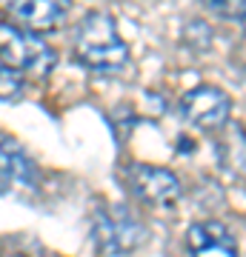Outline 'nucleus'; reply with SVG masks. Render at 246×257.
Wrapping results in <instances>:
<instances>
[{
  "label": "nucleus",
  "instance_id": "7",
  "mask_svg": "<svg viewBox=\"0 0 246 257\" xmlns=\"http://www.w3.org/2000/svg\"><path fill=\"white\" fill-rule=\"evenodd\" d=\"M12 23L32 32H49L63 23L72 9V0H0Z\"/></svg>",
  "mask_w": 246,
  "mask_h": 257
},
{
  "label": "nucleus",
  "instance_id": "3",
  "mask_svg": "<svg viewBox=\"0 0 246 257\" xmlns=\"http://www.w3.org/2000/svg\"><path fill=\"white\" fill-rule=\"evenodd\" d=\"M146 237H149L146 226L123 203H112L95 214V240H98V248L103 254H132L135 248L146 243Z\"/></svg>",
  "mask_w": 246,
  "mask_h": 257
},
{
  "label": "nucleus",
  "instance_id": "9",
  "mask_svg": "<svg viewBox=\"0 0 246 257\" xmlns=\"http://www.w3.org/2000/svg\"><path fill=\"white\" fill-rule=\"evenodd\" d=\"M23 77H20V72H15L12 66H6L3 60H0V100L6 103H15L23 97Z\"/></svg>",
  "mask_w": 246,
  "mask_h": 257
},
{
  "label": "nucleus",
  "instance_id": "4",
  "mask_svg": "<svg viewBox=\"0 0 246 257\" xmlns=\"http://www.w3.org/2000/svg\"><path fill=\"white\" fill-rule=\"evenodd\" d=\"M40 189V169L15 138L0 135V197L26 200Z\"/></svg>",
  "mask_w": 246,
  "mask_h": 257
},
{
  "label": "nucleus",
  "instance_id": "8",
  "mask_svg": "<svg viewBox=\"0 0 246 257\" xmlns=\"http://www.w3.org/2000/svg\"><path fill=\"white\" fill-rule=\"evenodd\" d=\"M189 257H240L235 234L220 220H201L186 229Z\"/></svg>",
  "mask_w": 246,
  "mask_h": 257
},
{
  "label": "nucleus",
  "instance_id": "2",
  "mask_svg": "<svg viewBox=\"0 0 246 257\" xmlns=\"http://www.w3.org/2000/svg\"><path fill=\"white\" fill-rule=\"evenodd\" d=\"M0 60L12 66L15 72L37 77V80L49 77L57 66L55 49L40 37V32L23 29L12 20L0 23Z\"/></svg>",
  "mask_w": 246,
  "mask_h": 257
},
{
  "label": "nucleus",
  "instance_id": "11",
  "mask_svg": "<svg viewBox=\"0 0 246 257\" xmlns=\"http://www.w3.org/2000/svg\"><path fill=\"white\" fill-rule=\"evenodd\" d=\"M235 60L240 63V69H246V20H243V32H240V40L235 43Z\"/></svg>",
  "mask_w": 246,
  "mask_h": 257
},
{
  "label": "nucleus",
  "instance_id": "5",
  "mask_svg": "<svg viewBox=\"0 0 246 257\" xmlns=\"http://www.w3.org/2000/svg\"><path fill=\"white\" fill-rule=\"evenodd\" d=\"M126 186L149 206L166 209L183 197V186L172 169L152 163H132L126 166Z\"/></svg>",
  "mask_w": 246,
  "mask_h": 257
},
{
  "label": "nucleus",
  "instance_id": "10",
  "mask_svg": "<svg viewBox=\"0 0 246 257\" xmlns=\"http://www.w3.org/2000/svg\"><path fill=\"white\" fill-rule=\"evenodd\" d=\"M203 6L223 20H246V0H203Z\"/></svg>",
  "mask_w": 246,
  "mask_h": 257
},
{
  "label": "nucleus",
  "instance_id": "1",
  "mask_svg": "<svg viewBox=\"0 0 246 257\" xmlns=\"http://www.w3.org/2000/svg\"><path fill=\"white\" fill-rule=\"evenodd\" d=\"M74 60L92 72L118 74L129 63V46L120 37L118 23L106 12H89L74 26L72 35Z\"/></svg>",
  "mask_w": 246,
  "mask_h": 257
},
{
  "label": "nucleus",
  "instance_id": "6",
  "mask_svg": "<svg viewBox=\"0 0 246 257\" xmlns=\"http://www.w3.org/2000/svg\"><path fill=\"white\" fill-rule=\"evenodd\" d=\"M183 117L198 128H220L232 114V100L220 86H195L181 100Z\"/></svg>",
  "mask_w": 246,
  "mask_h": 257
}]
</instances>
